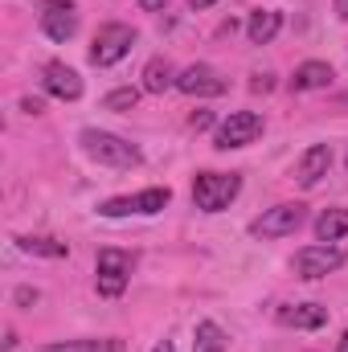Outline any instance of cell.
Masks as SVG:
<instances>
[{
	"mask_svg": "<svg viewBox=\"0 0 348 352\" xmlns=\"http://www.w3.org/2000/svg\"><path fill=\"white\" fill-rule=\"evenodd\" d=\"M78 144H83V152H87L94 164H107V168H135V164L144 160L135 144H127L123 135L98 131V127H87V131L78 135Z\"/></svg>",
	"mask_w": 348,
	"mask_h": 352,
	"instance_id": "obj_1",
	"label": "cell"
},
{
	"mask_svg": "<svg viewBox=\"0 0 348 352\" xmlns=\"http://www.w3.org/2000/svg\"><path fill=\"white\" fill-rule=\"evenodd\" d=\"M238 192H242V176L238 173H197V180H193V205L201 213L230 209Z\"/></svg>",
	"mask_w": 348,
	"mask_h": 352,
	"instance_id": "obj_2",
	"label": "cell"
},
{
	"mask_svg": "<svg viewBox=\"0 0 348 352\" xmlns=\"http://www.w3.org/2000/svg\"><path fill=\"white\" fill-rule=\"evenodd\" d=\"M98 295H107V299H119L123 291H127V283H131V270H135V254H127V250H115V246H107V250H98Z\"/></svg>",
	"mask_w": 348,
	"mask_h": 352,
	"instance_id": "obj_3",
	"label": "cell"
},
{
	"mask_svg": "<svg viewBox=\"0 0 348 352\" xmlns=\"http://www.w3.org/2000/svg\"><path fill=\"white\" fill-rule=\"evenodd\" d=\"M131 45H135V29H131V25H119V21H111V25H102V29L94 33L90 62H94L98 70H107V66L123 62V58L131 54Z\"/></svg>",
	"mask_w": 348,
	"mask_h": 352,
	"instance_id": "obj_4",
	"label": "cell"
},
{
	"mask_svg": "<svg viewBox=\"0 0 348 352\" xmlns=\"http://www.w3.org/2000/svg\"><path fill=\"white\" fill-rule=\"evenodd\" d=\"M262 135V115L259 111H230V119L217 127V135H213V148H221V152H230V148H246V144H254Z\"/></svg>",
	"mask_w": 348,
	"mask_h": 352,
	"instance_id": "obj_5",
	"label": "cell"
},
{
	"mask_svg": "<svg viewBox=\"0 0 348 352\" xmlns=\"http://www.w3.org/2000/svg\"><path fill=\"white\" fill-rule=\"evenodd\" d=\"M303 205H274V209H266L262 217L250 221V234L262 238V242H270V238H287V234H295L299 226H303Z\"/></svg>",
	"mask_w": 348,
	"mask_h": 352,
	"instance_id": "obj_6",
	"label": "cell"
},
{
	"mask_svg": "<svg viewBox=\"0 0 348 352\" xmlns=\"http://www.w3.org/2000/svg\"><path fill=\"white\" fill-rule=\"evenodd\" d=\"M345 266V250L340 246H332V242H320V246H303L299 254H295V274L299 278H324V274H332V270H340Z\"/></svg>",
	"mask_w": 348,
	"mask_h": 352,
	"instance_id": "obj_7",
	"label": "cell"
},
{
	"mask_svg": "<svg viewBox=\"0 0 348 352\" xmlns=\"http://www.w3.org/2000/svg\"><path fill=\"white\" fill-rule=\"evenodd\" d=\"M41 33L50 41H70L78 33V8L70 0H45L41 4Z\"/></svg>",
	"mask_w": 348,
	"mask_h": 352,
	"instance_id": "obj_8",
	"label": "cell"
},
{
	"mask_svg": "<svg viewBox=\"0 0 348 352\" xmlns=\"http://www.w3.org/2000/svg\"><path fill=\"white\" fill-rule=\"evenodd\" d=\"M226 87H230V82H226L213 66H205V62L180 70V78H176V90H180V94H193V98H217V94H226Z\"/></svg>",
	"mask_w": 348,
	"mask_h": 352,
	"instance_id": "obj_9",
	"label": "cell"
},
{
	"mask_svg": "<svg viewBox=\"0 0 348 352\" xmlns=\"http://www.w3.org/2000/svg\"><path fill=\"white\" fill-rule=\"evenodd\" d=\"M328 168H332V148L328 144H312L299 160H295V184L299 188H316L324 176H328Z\"/></svg>",
	"mask_w": 348,
	"mask_h": 352,
	"instance_id": "obj_10",
	"label": "cell"
},
{
	"mask_svg": "<svg viewBox=\"0 0 348 352\" xmlns=\"http://www.w3.org/2000/svg\"><path fill=\"white\" fill-rule=\"evenodd\" d=\"M41 87L50 90L54 98H62V102L83 98V78H78V70H70L66 62H50V66L41 70Z\"/></svg>",
	"mask_w": 348,
	"mask_h": 352,
	"instance_id": "obj_11",
	"label": "cell"
},
{
	"mask_svg": "<svg viewBox=\"0 0 348 352\" xmlns=\"http://www.w3.org/2000/svg\"><path fill=\"white\" fill-rule=\"evenodd\" d=\"M336 78V70L328 62H303L295 74H291V90L295 94H307V90H328Z\"/></svg>",
	"mask_w": 348,
	"mask_h": 352,
	"instance_id": "obj_12",
	"label": "cell"
},
{
	"mask_svg": "<svg viewBox=\"0 0 348 352\" xmlns=\"http://www.w3.org/2000/svg\"><path fill=\"white\" fill-rule=\"evenodd\" d=\"M279 29H283V12H279V8H254L250 21H246V37H250V45H266V41H274Z\"/></svg>",
	"mask_w": 348,
	"mask_h": 352,
	"instance_id": "obj_13",
	"label": "cell"
},
{
	"mask_svg": "<svg viewBox=\"0 0 348 352\" xmlns=\"http://www.w3.org/2000/svg\"><path fill=\"white\" fill-rule=\"evenodd\" d=\"M279 324L312 332V328H324L328 324V307H320V303H295V307H283L279 311Z\"/></svg>",
	"mask_w": 348,
	"mask_h": 352,
	"instance_id": "obj_14",
	"label": "cell"
},
{
	"mask_svg": "<svg viewBox=\"0 0 348 352\" xmlns=\"http://www.w3.org/2000/svg\"><path fill=\"white\" fill-rule=\"evenodd\" d=\"M176 78H180V74L173 70L168 58H152V62L144 66V90H148V94H164L168 87H176Z\"/></svg>",
	"mask_w": 348,
	"mask_h": 352,
	"instance_id": "obj_15",
	"label": "cell"
},
{
	"mask_svg": "<svg viewBox=\"0 0 348 352\" xmlns=\"http://www.w3.org/2000/svg\"><path fill=\"white\" fill-rule=\"evenodd\" d=\"M226 349H230V336L221 332V324L201 320L193 328V352H226Z\"/></svg>",
	"mask_w": 348,
	"mask_h": 352,
	"instance_id": "obj_16",
	"label": "cell"
},
{
	"mask_svg": "<svg viewBox=\"0 0 348 352\" xmlns=\"http://www.w3.org/2000/svg\"><path fill=\"white\" fill-rule=\"evenodd\" d=\"M348 234V209H324L316 217V238L320 242H340Z\"/></svg>",
	"mask_w": 348,
	"mask_h": 352,
	"instance_id": "obj_17",
	"label": "cell"
},
{
	"mask_svg": "<svg viewBox=\"0 0 348 352\" xmlns=\"http://www.w3.org/2000/svg\"><path fill=\"white\" fill-rule=\"evenodd\" d=\"M127 201H131V213L152 217V213H160V209L173 201V192H168V188H144V192H135V197H127Z\"/></svg>",
	"mask_w": 348,
	"mask_h": 352,
	"instance_id": "obj_18",
	"label": "cell"
},
{
	"mask_svg": "<svg viewBox=\"0 0 348 352\" xmlns=\"http://www.w3.org/2000/svg\"><path fill=\"white\" fill-rule=\"evenodd\" d=\"M17 246L25 254H37V258H66L70 254V246L58 242V238H17Z\"/></svg>",
	"mask_w": 348,
	"mask_h": 352,
	"instance_id": "obj_19",
	"label": "cell"
},
{
	"mask_svg": "<svg viewBox=\"0 0 348 352\" xmlns=\"http://www.w3.org/2000/svg\"><path fill=\"white\" fill-rule=\"evenodd\" d=\"M37 352H119V340H58Z\"/></svg>",
	"mask_w": 348,
	"mask_h": 352,
	"instance_id": "obj_20",
	"label": "cell"
},
{
	"mask_svg": "<svg viewBox=\"0 0 348 352\" xmlns=\"http://www.w3.org/2000/svg\"><path fill=\"white\" fill-rule=\"evenodd\" d=\"M135 102H140V90H135V87H119V90H111V94L102 98V107H107V111H131Z\"/></svg>",
	"mask_w": 348,
	"mask_h": 352,
	"instance_id": "obj_21",
	"label": "cell"
},
{
	"mask_svg": "<svg viewBox=\"0 0 348 352\" xmlns=\"http://www.w3.org/2000/svg\"><path fill=\"white\" fill-rule=\"evenodd\" d=\"M21 111H29V115H41V111H45V102H41V98H21Z\"/></svg>",
	"mask_w": 348,
	"mask_h": 352,
	"instance_id": "obj_22",
	"label": "cell"
},
{
	"mask_svg": "<svg viewBox=\"0 0 348 352\" xmlns=\"http://www.w3.org/2000/svg\"><path fill=\"white\" fill-rule=\"evenodd\" d=\"M209 123H213V115H209V111H201V115H193V127H197V131H205Z\"/></svg>",
	"mask_w": 348,
	"mask_h": 352,
	"instance_id": "obj_23",
	"label": "cell"
},
{
	"mask_svg": "<svg viewBox=\"0 0 348 352\" xmlns=\"http://www.w3.org/2000/svg\"><path fill=\"white\" fill-rule=\"evenodd\" d=\"M17 303H25V307H29V303H37V291H29V287H21V291H17Z\"/></svg>",
	"mask_w": 348,
	"mask_h": 352,
	"instance_id": "obj_24",
	"label": "cell"
},
{
	"mask_svg": "<svg viewBox=\"0 0 348 352\" xmlns=\"http://www.w3.org/2000/svg\"><path fill=\"white\" fill-rule=\"evenodd\" d=\"M164 4H168V0H140V8H144V12H160Z\"/></svg>",
	"mask_w": 348,
	"mask_h": 352,
	"instance_id": "obj_25",
	"label": "cell"
},
{
	"mask_svg": "<svg viewBox=\"0 0 348 352\" xmlns=\"http://www.w3.org/2000/svg\"><path fill=\"white\" fill-rule=\"evenodd\" d=\"M336 16H340V21H348V0H336Z\"/></svg>",
	"mask_w": 348,
	"mask_h": 352,
	"instance_id": "obj_26",
	"label": "cell"
},
{
	"mask_svg": "<svg viewBox=\"0 0 348 352\" xmlns=\"http://www.w3.org/2000/svg\"><path fill=\"white\" fill-rule=\"evenodd\" d=\"M193 8H209V4H217V0H188Z\"/></svg>",
	"mask_w": 348,
	"mask_h": 352,
	"instance_id": "obj_27",
	"label": "cell"
},
{
	"mask_svg": "<svg viewBox=\"0 0 348 352\" xmlns=\"http://www.w3.org/2000/svg\"><path fill=\"white\" fill-rule=\"evenodd\" d=\"M152 352H176V349H173V340H164V344H156Z\"/></svg>",
	"mask_w": 348,
	"mask_h": 352,
	"instance_id": "obj_28",
	"label": "cell"
},
{
	"mask_svg": "<svg viewBox=\"0 0 348 352\" xmlns=\"http://www.w3.org/2000/svg\"><path fill=\"white\" fill-rule=\"evenodd\" d=\"M336 352H348V332L340 336V344H336Z\"/></svg>",
	"mask_w": 348,
	"mask_h": 352,
	"instance_id": "obj_29",
	"label": "cell"
},
{
	"mask_svg": "<svg viewBox=\"0 0 348 352\" xmlns=\"http://www.w3.org/2000/svg\"><path fill=\"white\" fill-rule=\"evenodd\" d=\"M340 107H348V94H340Z\"/></svg>",
	"mask_w": 348,
	"mask_h": 352,
	"instance_id": "obj_30",
	"label": "cell"
}]
</instances>
